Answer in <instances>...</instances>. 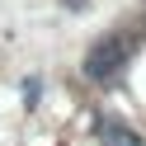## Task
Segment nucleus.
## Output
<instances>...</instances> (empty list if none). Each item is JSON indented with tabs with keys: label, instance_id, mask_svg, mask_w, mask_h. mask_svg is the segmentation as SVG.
<instances>
[{
	"label": "nucleus",
	"instance_id": "nucleus-1",
	"mask_svg": "<svg viewBox=\"0 0 146 146\" xmlns=\"http://www.w3.org/2000/svg\"><path fill=\"white\" fill-rule=\"evenodd\" d=\"M127 52H132V42H127L123 33H113V38H99L94 47H90V57H85V76H90V80H113L118 71H123Z\"/></svg>",
	"mask_w": 146,
	"mask_h": 146
},
{
	"label": "nucleus",
	"instance_id": "nucleus-2",
	"mask_svg": "<svg viewBox=\"0 0 146 146\" xmlns=\"http://www.w3.org/2000/svg\"><path fill=\"white\" fill-rule=\"evenodd\" d=\"M99 146H146V141H141V137H137L127 123L104 118V123H99Z\"/></svg>",
	"mask_w": 146,
	"mask_h": 146
}]
</instances>
